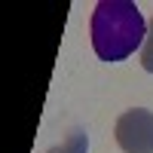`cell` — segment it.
<instances>
[{
  "label": "cell",
  "mask_w": 153,
  "mask_h": 153,
  "mask_svg": "<svg viewBox=\"0 0 153 153\" xmlns=\"http://www.w3.org/2000/svg\"><path fill=\"white\" fill-rule=\"evenodd\" d=\"M141 65H144V71L153 74V22H150L147 40H144V46H141Z\"/></svg>",
  "instance_id": "cell-4"
},
{
  "label": "cell",
  "mask_w": 153,
  "mask_h": 153,
  "mask_svg": "<svg viewBox=\"0 0 153 153\" xmlns=\"http://www.w3.org/2000/svg\"><path fill=\"white\" fill-rule=\"evenodd\" d=\"M117 144L126 153H153V113L144 107L126 110L117 120Z\"/></svg>",
  "instance_id": "cell-2"
},
{
  "label": "cell",
  "mask_w": 153,
  "mask_h": 153,
  "mask_svg": "<svg viewBox=\"0 0 153 153\" xmlns=\"http://www.w3.org/2000/svg\"><path fill=\"white\" fill-rule=\"evenodd\" d=\"M46 153H86V135H83V132H74L68 144L52 147V150H46Z\"/></svg>",
  "instance_id": "cell-3"
},
{
  "label": "cell",
  "mask_w": 153,
  "mask_h": 153,
  "mask_svg": "<svg viewBox=\"0 0 153 153\" xmlns=\"http://www.w3.org/2000/svg\"><path fill=\"white\" fill-rule=\"evenodd\" d=\"M147 40L141 9L129 0H101L92 12V49L101 61H123Z\"/></svg>",
  "instance_id": "cell-1"
}]
</instances>
